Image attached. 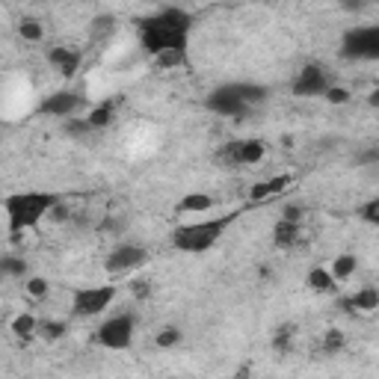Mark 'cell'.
<instances>
[{
  "label": "cell",
  "instance_id": "obj_1",
  "mask_svg": "<svg viewBox=\"0 0 379 379\" xmlns=\"http://www.w3.org/2000/svg\"><path fill=\"white\" fill-rule=\"evenodd\" d=\"M190 27H193V15L187 9L166 6L140 21V42L151 60L166 51H187Z\"/></svg>",
  "mask_w": 379,
  "mask_h": 379
},
{
  "label": "cell",
  "instance_id": "obj_2",
  "mask_svg": "<svg viewBox=\"0 0 379 379\" xmlns=\"http://www.w3.org/2000/svg\"><path fill=\"white\" fill-rule=\"evenodd\" d=\"M62 199L57 193H44V190H21L3 199V214H6V226L9 234H24L33 231L42 219L51 217V210L57 208Z\"/></svg>",
  "mask_w": 379,
  "mask_h": 379
},
{
  "label": "cell",
  "instance_id": "obj_3",
  "mask_svg": "<svg viewBox=\"0 0 379 379\" xmlns=\"http://www.w3.org/2000/svg\"><path fill=\"white\" fill-rule=\"evenodd\" d=\"M237 219H240V210H228V214L184 222V226H178L172 231V246L184 255H202L208 249H214Z\"/></svg>",
  "mask_w": 379,
  "mask_h": 379
},
{
  "label": "cell",
  "instance_id": "obj_4",
  "mask_svg": "<svg viewBox=\"0 0 379 379\" xmlns=\"http://www.w3.org/2000/svg\"><path fill=\"white\" fill-rule=\"evenodd\" d=\"M119 296V287L116 285H86V287H74L71 291V314L89 320V317H98L113 305V299Z\"/></svg>",
  "mask_w": 379,
  "mask_h": 379
},
{
  "label": "cell",
  "instance_id": "obj_5",
  "mask_svg": "<svg viewBox=\"0 0 379 379\" xmlns=\"http://www.w3.org/2000/svg\"><path fill=\"white\" fill-rule=\"evenodd\" d=\"M133 335H137V320H133V314H125V311H121V314L104 320L101 326L95 329V344L104 350L121 353L133 344Z\"/></svg>",
  "mask_w": 379,
  "mask_h": 379
},
{
  "label": "cell",
  "instance_id": "obj_6",
  "mask_svg": "<svg viewBox=\"0 0 379 379\" xmlns=\"http://www.w3.org/2000/svg\"><path fill=\"white\" fill-rule=\"evenodd\" d=\"M341 57L347 60H379V24H367V27H353L344 33L341 42Z\"/></svg>",
  "mask_w": 379,
  "mask_h": 379
},
{
  "label": "cell",
  "instance_id": "obj_7",
  "mask_svg": "<svg viewBox=\"0 0 379 379\" xmlns=\"http://www.w3.org/2000/svg\"><path fill=\"white\" fill-rule=\"evenodd\" d=\"M146 264H149V249L140 246V243H119V246L107 252V261H104L107 273H113V276L133 273Z\"/></svg>",
  "mask_w": 379,
  "mask_h": 379
},
{
  "label": "cell",
  "instance_id": "obj_8",
  "mask_svg": "<svg viewBox=\"0 0 379 379\" xmlns=\"http://www.w3.org/2000/svg\"><path fill=\"white\" fill-rule=\"evenodd\" d=\"M329 86H332V81H329L326 69H320V65H314V62H308V65H303V69L296 71L294 83H291V92L296 98H317V95H326Z\"/></svg>",
  "mask_w": 379,
  "mask_h": 379
},
{
  "label": "cell",
  "instance_id": "obj_9",
  "mask_svg": "<svg viewBox=\"0 0 379 379\" xmlns=\"http://www.w3.org/2000/svg\"><path fill=\"white\" fill-rule=\"evenodd\" d=\"M205 107L210 110V113L217 116H226V119H240L249 113V107L240 101L237 89H234V83H226V86H217L214 92H210L205 98Z\"/></svg>",
  "mask_w": 379,
  "mask_h": 379
},
{
  "label": "cell",
  "instance_id": "obj_10",
  "mask_svg": "<svg viewBox=\"0 0 379 379\" xmlns=\"http://www.w3.org/2000/svg\"><path fill=\"white\" fill-rule=\"evenodd\" d=\"M83 104V95L81 92H74V89H57V92H51V95H44L42 98V104L39 110L44 116H53V119H74V113L81 110Z\"/></svg>",
  "mask_w": 379,
  "mask_h": 379
},
{
  "label": "cell",
  "instance_id": "obj_11",
  "mask_svg": "<svg viewBox=\"0 0 379 379\" xmlns=\"http://www.w3.org/2000/svg\"><path fill=\"white\" fill-rule=\"evenodd\" d=\"M264 154H267V146L261 140H237V142H228L219 158L228 166H255L264 160Z\"/></svg>",
  "mask_w": 379,
  "mask_h": 379
},
{
  "label": "cell",
  "instance_id": "obj_12",
  "mask_svg": "<svg viewBox=\"0 0 379 379\" xmlns=\"http://www.w3.org/2000/svg\"><path fill=\"white\" fill-rule=\"evenodd\" d=\"M48 62L53 71H60V77L71 81L83 65V53L77 48H69V44H53V48H48Z\"/></svg>",
  "mask_w": 379,
  "mask_h": 379
},
{
  "label": "cell",
  "instance_id": "obj_13",
  "mask_svg": "<svg viewBox=\"0 0 379 379\" xmlns=\"http://www.w3.org/2000/svg\"><path fill=\"white\" fill-rule=\"evenodd\" d=\"M341 305H344V311H362V314H373V311H379V287L364 285L353 296L344 299Z\"/></svg>",
  "mask_w": 379,
  "mask_h": 379
},
{
  "label": "cell",
  "instance_id": "obj_14",
  "mask_svg": "<svg viewBox=\"0 0 379 379\" xmlns=\"http://www.w3.org/2000/svg\"><path fill=\"white\" fill-rule=\"evenodd\" d=\"M305 285L314 294H335L338 291V282H335V276H332L329 267H311L308 276H305Z\"/></svg>",
  "mask_w": 379,
  "mask_h": 379
},
{
  "label": "cell",
  "instance_id": "obj_15",
  "mask_svg": "<svg viewBox=\"0 0 379 379\" xmlns=\"http://www.w3.org/2000/svg\"><path fill=\"white\" fill-rule=\"evenodd\" d=\"M116 107H119L116 98H104V101H98L92 110H89V113H86V121L92 125V130L107 128L110 121L116 119Z\"/></svg>",
  "mask_w": 379,
  "mask_h": 379
},
{
  "label": "cell",
  "instance_id": "obj_16",
  "mask_svg": "<svg viewBox=\"0 0 379 379\" xmlns=\"http://www.w3.org/2000/svg\"><path fill=\"white\" fill-rule=\"evenodd\" d=\"M299 240H303V226H294V222H285V219L276 222L273 243H276L278 249H291V246H296Z\"/></svg>",
  "mask_w": 379,
  "mask_h": 379
},
{
  "label": "cell",
  "instance_id": "obj_17",
  "mask_svg": "<svg viewBox=\"0 0 379 379\" xmlns=\"http://www.w3.org/2000/svg\"><path fill=\"white\" fill-rule=\"evenodd\" d=\"M178 214H208V210H214V196L208 193H187L181 202L175 205Z\"/></svg>",
  "mask_w": 379,
  "mask_h": 379
},
{
  "label": "cell",
  "instance_id": "obj_18",
  "mask_svg": "<svg viewBox=\"0 0 379 379\" xmlns=\"http://www.w3.org/2000/svg\"><path fill=\"white\" fill-rule=\"evenodd\" d=\"M39 323H42V320H36V314H30V311H21V314H15L12 320H9V329H12L15 338L30 341L33 335H39Z\"/></svg>",
  "mask_w": 379,
  "mask_h": 379
},
{
  "label": "cell",
  "instance_id": "obj_19",
  "mask_svg": "<svg viewBox=\"0 0 379 379\" xmlns=\"http://www.w3.org/2000/svg\"><path fill=\"white\" fill-rule=\"evenodd\" d=\"M332 276H335V282H347V278L355 276V270H359V258H355L353 252H341L335 261H332Z\"/></svg>",
  "mask_w": 379,
  "mask_h": 379
},
{
  "label": "cell",
  "instance_id": "obj_20",
  "mask_svg": "<svg viewBox=\"0 0 379 379\" xmlns=\"http://www.w3.org/2000/svg\"><path fill=\"white\" fill-rule=\"evenodd\" d=\"M234 89H237L240 101L246 104L249 110H252V107H258L261 101H267V95H270V89L261 86V83H234Z\"/></svg>",
  "mask_w": 379,
  "mask_h": 379
},
{
  "label": "cell",
  "instance_id": "obj_21",
  "mask_svg": "<svg viewBox=\"0 0 379 379\" xmlns=\"http://www.w3.org/2000/svg\"><path fill=\"white\" fill-rule=\"evenodd\" d=\"M0 270H3L6 278H24L30 276V264L24 261V255H3V261H0Z\"/></svg>",
  "mask_w": 379,
  "mask_h": 379
},
{
  "label": "cell",
  "instance_id": "obj_22",
  "mask_svg": "<svg viewBox=\"0 0 379 379\" xmlns=\"http://www.w3.org/2000/svg\"><path fill=\"white\" fill-rule=\"evenodd\" d=\"M65 332H69V323H65V320H42L39 323V338H44L48 344L62 341Z\"/></svg>",
  "mask_w": 379,
  "mask_h": 379
},
{
  "label": "cell",
  "instance_id": "obj_23",
  "mask_svg": "<svg viewBox=\"0 0 379 379\" xmlns=\"http://www.w3.org/2000/svg\"><path fill=\"white\" fill-rule=\"evenodd\" d=\"M18 36L24 39V42H42V39H44V27H42V21H39V18H21V24H18Z\"/></svg>",
  "mask_w": 379,
  "mask_h": 379
},
{
  "label": "cell",
  "instance_id": "obj_24",
  "mask_svg": "<svg viewBox=\"0 0 379 379\" xmlns=\"http://www.w3.org/2000/svg\"><path fill=\"white\" fill-rule=\"evenodd\" d=\"M24 294L30 299H44V296L51 294V282L44 276H27L24 278Z\"/></svg>",
  "mask_w": 379,
  "mask_h": 379
},
{
  "label": "cell",
  "instance_id": "obj_25",
  "mask_svg": "<svg viewBox=\"0 0 379 379\" xmlns=\"http://www.w3.org/2000/svg\"><path fill=\"white\" fill-rule=\"evenodd\" d=\"M344 347H347V335H344L341 329H326V335H323V353L338 355V353H344Z\"/></svg>",
  "mask_w": 379,
  "mask_h": 379
},
{
  "label": "cell",
  "instance_id": "obj_26",
  "mask_svg": "<svg viewBox=\"0 0 379 379\" xmlns=\"http://www.w3.org/2000/svg\"><path fill=\"white\" fill-rule=\"evenodd\" d=\"M178 344H181V329L178 326H163L158 335H154V347L158 350H172Z\"/></svg>",
  "mask_w": 379,
  "mask_h": 379
},
{
  "label": "cell",
  "instance_id": "obj_27",
  "mask_svg": "<svg viewBox=\"0 0 379 379\" xmlns=\"http://www.w3.org/2000/svg\"><path fill=\"white\" fill-rule=\"evenodd\" d=\"M294 347V326H278L276 335H273V350L278 355H287Z\"/></svg>",
  "mask_w": 379,
  "mask_h": 379
},
{
  "label": "cell",
  "instance_id": "obj_28",
  "mask_svg": "<svg viewBox=\"0 0 379 379\" xmlns=\"http://www.w3.org/2000/svg\"><path fill=\"white\" fill-rule=\"evenodd\" d=\"M184 62H187V51H166V53H160V57H154V65L163 69V71H172Z\"/></svg>",
  "mask_w": 379,
  "mask_h": 379
},
{
  "label": "cell",
  "instance_id": "obj_29",
  "mask_svg": "<svg viewBox=\"0 0 379 379\" xmlns=\"http://www.w3.org/2000/svg\"><path fill=\"white\" fill-rule=\"evenodd\" d=\"M62 130L69 133V137H74V140H81V137H86V133H92V125H89L86 119H65L62 121Z\"/></svg>",
  "mask_w": 379,
  "mask_h": 379
},
{
  "label": "cell",
  "instance_id": "obj_30",
  "mask_svg": "<svg viewBox=\"0 0 379 379\" xmlns=\"http://www.w3.org/2000/svg\"><path fill=\"white\" fill-rule=\"evenodd\" d=\"M323 98H326L329 104H335V107H344V104H350V101H353V92H350L347 86H338V83H332V86H329V92L323 95Z\"/></svg>",
  "mask_w": 379,
  "mask_h": 379
},
{
  "label": "cell",
  "instance_id": "obj_31",
  "mask_svg": "<svg viewBox=\"0 0 379 379\" xmlns=\"http://www.w3.org/2000/svg\"><path fill=\"white\" fill-rule=\"evenodd\" d=\"M305 214H308V210L299 205V202H287V205L282 208V219H285V222H294V226H303Z\"/></svg>",
  "mask_w": 379,
  "mask_h": 379
},
{
  "label": "cell",
  "instance_id": "obj_32",
  "mask_svg": "<svg viewBox=\"0 0 379 379\" xmlns=\"http://www.w3.org/2000/svg\"><path fill=\"white\" fill-rule=\"evenodd\" d=\"M359 217L367 222V226L379 228V196H373L371 202H364V205L359 208Z\"/></svg>",
  "mask_w": 379,
  "mask_h": 379
},
{
  "label": "cell",
  "instance_id": "obj_33",
  "mask_svg": "<svg viewBox=\"0 0 379 379\" xmlns=\"http://www.w3.org/2000/svg\"><path fill=\"white\" fill-rule=\"evenodd\" d=\"M267 199H273V193H270V181H255V184L249 187V202L258 205V202H267Z\"/></svg>",
  "mask_w": 379,
  "mask_h": 379
},
{
  "label": "cell",
  "instance_id": "obj_34",
  "mask_svg": "<svg viewBox=\"0 0 379 379\" xmlns=\"http://www.w3.org/2000/svg\"><path fill=\"white\" fill-rule=\"evenodd\" d=\"M355 163H359V166H379V142H376V146H367L364 151L355 154Z\"/></svg>",
  "mask_w": 379,
  "mask_h": 379
},
{
  "label": "cell",
  "instance_id": "obj_35",
  "mask_svg": "<svg viewBox=\"0 0 379 379\" xmlns=\"http://www.w3.org/2000/svg\"><path fill=\"white\" fill-rule=\"evenodd\" d=\"M113 24H116V21L110 18V15L95 18L92 21V36H107V33H113Z\"/></svg>",
  "mask_w": 379,
  "mask_h": 379
},
{
  "label": "cell",
  "instance_id": "obj_36",
  "mask_svg": "<svg viewBox=\"0 0 379 379\" xmlns=\"http://www.w3.org/2000/svg\"><path fill=\"white\" fill-rule=\"evenodd\" d=\"M130 294L137 296V299H149V294H151V285H149V282H140V278H137V282L130 285Z\"/></svg>",
  "mask_w": 379,
  "mask_h": 379
},
{
  "label": "cell",
  "instance_id": "obj_37",
  "mask_svg": "<svg viewBox=\"0 0 379 379\" xmlns=\"http://www.w3.org/2000/svg\"><path fill=\"white\" fill-rule=\"evenodd\" d=\"M65 219H71V214H69V208H65V202H60L57 208L51 210V217H48V222H65Z\"/></svg>",
  "mask_w": 379,
  "mask_h": 379
},
{
  "label": "cell",
  "instance_id": "obj_38",
  "mask_svg": "<svg viewBox=\"0 0 379 379\" xmlns=\"http://www.w3.org/2000/svg\"><path fill=\"white\" fill-rule=\"evenodd\" d=\"M367 104H371L373 110H379V89H373V92L367 95Z\"/></svg>",
  "mask_w": 379,
  "mask_h": 379
},
{
  "label": "cell",
  "instance_id": "obj_39",
  "mask_svg": "<svg viewBox=\"0 0 379 379\" xmlns=\"http://www.w3.org/2000/svg\"><path fill=\"white\" fill-rule=\"evenodd\" d=\"M234 379H249V364H243L237 373H234Z\"/></svg>",
  "mask_w": 379,
  "mask_h": 379
}]
</instances>
